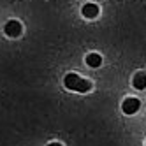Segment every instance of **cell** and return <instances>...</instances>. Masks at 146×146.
<instances>
[{
    "label": "cell",
    "instance_id": "6da1fadb",
    "mask_svg": "<svg viewBox=\"0 0 146 146\" xmlns=\"http://www.w3.org/2000/svg\"><path fill=\"white\" fill-rule=\"evenodd\" d=\"M64 85L67 86V90H72V92H79V93H86L92 90V83L79 78L78 74H74V72H70V74H67L64 78Z\"/></svg>",
    "mask_w": 146,
    "mask_h": 146
},
{
    "label": "cell",
    "instance_id": "7a4b0ae2",
    "mask_svg": "<svg viewBox=\"0 0 146 146\" xmlns=\"http://www.w3.org/2000/svg\"><path fill=\"white\" fill-rule=\"evenodd\" d=\"M139 106H141V102H139L137 99L129 97V99L123 100V104H121V111H123L125 114H134V113H137Z\"/></svg>",
    "mask_w": 146,
    "mask_h": 146
},
{
    "label": "cell",
    "instance_id": "3957f363",
    "mask_svg": "<svg viewBox=\"0 0 146 146\" xmlns=\"http://www.w3.org/2000/svg\"><path fill=\"white\" fill-rule=\"evenodd\" d=\"M4 32H5L9 37H18L19 34H21V23L16 21V19H11V21H7V23H5Z\"/></svg>",
    "mask_w": 146,
    "mask_h": 146
},
{
    "label": "cell",
    "instance_id": "277c9868",
    "mask_svg": "<svg viewBox=\"0 0 146 146\" xmlns=\"http://www.w3.org/2000/svg\"><path fill=\"white\" fill-rule=\"evenodd\" d=\"M81 13H83V16L88 18V19L97 18V14H99V5H95V4H86V5H83Z\"/></svg>",
    "mask_w": 146,
    "mask_h": 146
},
{
    "label": "cell",
    "instance_id": "5b68a950",
    "mask_svg": "<svg viewBox=\"0 0 146 146\" xmlns=\"http://www.w3.org/2000/svg\"><path fill=\"white\" fill-rule=\"evenodd\" d=\"M86 64H88L90 67H93V69H97V67H100V64H102V56H100L99 53H90V55L86 56Z\"/></svg>",
    "mask_w": 146,
    "mask_h": 146
},
{
    "label": "cell",
    "instance_id": "8992f818",
    "mask_svg": "<svg viewBox=\"0 0 146 146\" xmlns=\"http://www.w3.org/2000/svg\"><path fill=\"white\" fill-rule=\"evenodd\" d=\"M132 85L137 88V90H144L146 88V74H143V72L135 74L134 79H132Z\"/></svg>",
    "mask_w": 146,
    "mask_h": 146
},
{
    "label": "cell",
    "instance_id": "52a82bcc",
    "mask_svg": "<svg viewBox=\"0 0 146 146\" xmlns=\"http://www.w3.org/2000/svg\"><path fill=\"white\" fill-rule=\"evenodd\" d=\"M48 146H62L60 143H51V144H48Z\"/></svg>",
    "mask_w": 146,
    "mask_h": 146
}]
</instances>
